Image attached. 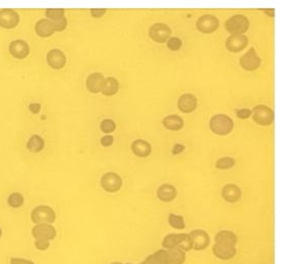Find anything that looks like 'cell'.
Wrapping results in <instances>:
<instances>
[{
	"mask_svg": "<svg viewBox=\"0 0 282 264\" xmlns=\"http://www.w3.org/2000/svg\"><path fill=\"white\" fill-rule=\"evenodd\" d=\"M30 217L34 224H53L57 219V214L55 210L48 205H38L31 211Z\"/></svg>",
	"mask_w": 282,
	"mask_h": 264,
	"instance_id": "1",
	"label": "cell"
},
{
	"mask_svg": "<svg viewBox=\"0 0 282 264\" xmlns=\"http://www.w3.org/2000/svg\"><path fill=\"white\" fill-rule=\"evenodd\" d=\"M210 126L213 133L217 135H227L233 130V120L224 114H217L211 119Z\"/></svg>",
	"mask_w": 282,
	"mask_h": 264,
	"instance_id": "2",
	"label": "cell"
},
{
	"mask_svg": "<svg viewBox=\"0 0 282 264\" xmlns=\"http://www.w3.org/2000/svg\"><path fill=\"white\" fill-rule=\"evenodd\" d=\"M226 30L232 35H241L248 30L249 21L243 14H235L227 20Z\"/></svg>",
	"mask_w": 282,
	"mask_h": 264,
	"instance_id": "3",
	"label": "cell"
},
{
	"mask_svg": "<svg viewBox=\"0 0 282 264\" xmlns=\"http://www.w3.org/2000/svg\"><path fill=\"white\" fill-rule=\"evenodd\" d=\"M253 118L255 122L262 126H268L274 122L275 114L272 109L267 106H257L253 111Z\"/></svg>",
	"mask_w": 282,
	"mask_h": 264,
	"instance_id": "4",
	"label": "cell"
},
{
	"mask_svg": "<svg viewBox=\"0 0 282 264\" xmlns=\"http://www.w3.org/2000/svg\"><path fill=\"white\" fill-rule=\"evenodd\" d=\"M101 187L107 193H117L122 187V178L115 172H107L101 178Z\"/></svg>",
	"mask_w": 282,
	"mask_h": 264,
	"instance_id": "5",
	"label": "cell"
},
{
	"mask_svg": "<svg viewBox=\"0 0 282 264\" xmlns=\"http://www.w3.org/2000/svg\"><path fill=\"white\" fill-rule=\"evenodd\" d=\"M213 255L221 260H230L233 259L237 254L236 246L229 243H214L212 246Z\"/></svg>",
	"mask_w": 282,
	"mask_h": 264,
	"instance_id": "6",
	"label": "cell"
},
{
	"mask_svg": "<svg viewBox=\"0 0 282 264\" xmlns=\"http://www.w3.org/2000/svg\"><path fill=\"white\" fill-rule=\"evenodd\" d=\"M21 16L18 11L13 9L0 10V28L5 30H12L20 24Z\"/></svg>",
	"mask_w": 282,
	"mask_h": 264,
	"instance_id": "7",
	"label": "cell"
},
{
	"mask_svg": "<svg viewBox=\"0 0 282 264\" xmlns=\"http://www.w3.org/2000/svg\"><path fill=\"white\" fill-rule=\"evenodd\" d=\"M30 45L23 39H15L8 45L9 55L15 60H25L30 55Z\"/></svg>",
	"mask_w": 282,
	"mask_h": 264,
	"instance_id": "8",
	"label": "cell"
},
{
	"mask_svg": "<svg viewBox=\"0 0 282 264\" xmlns=\"http://www.w3.org/2000/svg\"><path fill=\"white\" fill-rule=\"evenodd\" d=\"M31 234L34 239H45L48 241H53L56 239L58 232L53 224L42 223L35 224L31 230Z\"/></svg>",
	"mask_w": 282,
	"mask_h": 264,
	"instance_id": "9",
	"label": "cell"
},
{
	"mask_svg": "<svg viewBox=\"0 0 282 264\" xmlns=\"http://www.w3.org/2000/svg\"><path fill=\"white\" fill-rule=\"evenodd\" d=\"M189 236L192 240L193 250L195 251L206 250L211 244L210 235L203 229H194L189 234Z\"/></svg>",
	"mask_w": 282,
	"mask_h": 264,
	"instance_id": "10",
	"label": "cell"
},
{
	"mask_svg": "<svg viewBox=\"0 0 282 264\" xmlns=\"http://www.w3.org/2000/svg\"><path fill=\"white\" fill-rule=\"evenodd\" d=\"M171 34L170 28L162 23H157L151 26L149 29V36L152 40L158 42V43H164L169 39V36Z\"/></svg>",
	"mask_w": 282,
	"mask_h": 264,
	"instance_id": "11",
	"label": "cell"
},
{
	"mask_svg": "<svg viewBox=\"0 0 282 264\" xmlns=\"http://www.w3.org/2000/svg\"><path fill=\"white\" fill-rule=\"evenodd\" d=\"M218 26H220V22L215 18L214 15L212 14H205L200 16L196 23L197 29L205 34H211L214 31L217 30Z\"/></svg>",
	"mask_w": 282,
	"mask_h": 264,
	"instance_id": "12",
	"label": "cell"
},
{
	"mask_svg": "<svg viewBox=\"0 0 282 264\" xmlns=\"http://www.w3.org/2000/svg\"><path fill=\"white\" fill-rule=\"evenodd\" d=\"M46 63H48L52 69L61 70L66 66L67 58L64 52H62L61 49L55 48L50 51L48 56H46Z\"/></svg>",
	"mask_w": 282,
	"mask_h": 264,
	"instance_id": "13",
	"label": "cell"
},
{
	"mask_svg": "<svg viewBox=\"0 0 282 264\" xmlns=\"http://www.w3.org/2000/svg\"><path fill=\"white\" fill-rule=\"evenodd\" d=\"M239 64L241 67L246 71H255L260 68L261 66V59L257 55L256 49L253 47L249 51L240 58Z\"/></svg>",
	"mask_w": 282,
	"mask_h": 264,
	"instance_id": "14",
	"label": "cell"
},
{
	"mask_svg": "<svg viewBox=\"0 0 282 264\" xmlns=\"http://www.w3.org/2000/svg\"><path fill=\"white\" fill-rule=\"evenodd\" d=\"M178 108L185 114H190L197 108V98L191 93H185L181 95L178 101Z\"/></svg>",
	"mask_w": 282,
	"mask_h": 264,
	"instance_id": "15",
	"label": "cell"
},
{
	"mask_svg": "<svg viewBox=\"0 0 282 264\" xmlns=\"http://www.w3.org/2000/svg\"><path fill=\"white\" fill-rule=\"evenodd\" d=\"M248 39L245 35H231L226 41V48L231 53H239L247 46Z\"/></svg>",
	"mask_w": 282,
	"mask_h": 264,
	"instance_id": "16",
	"label": "cell"
},
{
	"mask_svg": "<svg viewBox=\"0 0 282 264\" xmlns=\"http://www.w3.org/2000/svg\"><path fill=\"white\" fill-rule=\"evenodd\" d=\"M34 30L36 34L41 38H49L56 33L53 22L48 19H41L37 21Z\"/></svg>",
	"mask_w": 282,
	"mask_h": 264,
	"instance_id": "17",
	"label": "cell"
},
{
	"mask_svg": "<svg viewBox=\"0 0 282 264\" xmlns=\"http://www.w3.org/2000/svg\"><path fill=\"white\" fill-rule=\"evenodd\" d=\"M104 80L105 77L102 73L99 72H95V73H91L87 76L86 78V87L87 90L93 94L99 93L101 92L103 83H104Z\"/></svg>",
	"mask_w": 282,
	"mask_h": 264,
	"instance_id": "18",
	"label": "cell"
},
{
	"mask_svg": "<svg viewBox=\"0 0 282 264\" xmlns=\"http://www.w3.org/2000/svg\"><path fill=\"white\" fill-rule=\"evenodd\" d=\"M222 197L228 203H236L241 198V190L234 184L226 185L222 190Z\"/></svg>",
	"mask_w": 282,
	"mask_h": 264,
	"instance_id": "19",
	"label": "cell"
},
{
	"mask_svg": "<svg viewBox=\"0 0 282 264\" xmlns=\"http://www.w3.org/2000/svg\"><path fill=\"white\" fill-rule=\"evenodd\" d=\"M178 195L177 189L169 184H164L160 186L157 190V198L164 203H168L174 201L176 199V197Z\"/></svg>",
	"mask_w": 282,
	"mask_h": 264,
	"instance_id": "20",
	"label": "cell"
},
{
	"mask_svg": "<svg viewBox=\"0 0 282 264\" xmlns=\"http://www.w3.org/2000/svg\"><path fill=\"white\" fill-rule=\"evenodd\" d=\"M132 151L137 157L146 158L151 154L152 148L148 141L144 139H137L132 143Z\"/></svg>",
	"mask_w": 282,
	"mask_h": 264,
	"instance_id": "21",
	"label": "cell"
},
{
	"mask_svg": "<svg viewBox=\"0 0 282 264\" xmlns=\"http://www.w3.org/2000/svg\"><path fill=\"white\" fill-rule=\"evenodd\" d=\"M45 146L44 138L39 134H32L26 143V148L32 154H38L43 151Z\"/></svg>",
	"mask_w": 282,
	"mask_h": 264,
	"instance_id": "22",
	"label": "cell"
},
{
	"mask_svg": "<svg viewBox=\"0 0 282 264\" xmlns=\"http://www.w3.org/2000/svg\"><path fill=\"white\" fill-rule=\"evenodd\" d=\"M119 90V82L114 77H107L104 80V83L101 89V92L105 96H113Z\"/></svg>",
	"mask_w": 282,
	"mask_h": 264,
	"instance_id": "23",
	"label": "cell"
},
{
	"mask_svg": "<svg viewBox=\"0 0 282 264\" xmlns=\"http://www.w3.org/2000/svg\"><path fill=\"white\" fill-rule=\"evenodd\" d=\"M140 264H168L167 251L165 249H160L158 251H156L150 254Z\"/></svg>",
	"mask_w": 282,
	"mask_h": 264,
	"instance_id": "24",
	"label": "cell"
},
{
	"mask_svg": "<svg viewBox=\"0 0 282 264\" xmlns=\"http://www.w3.org/2000/svg\"><path fill=\"white\" fill-rule=\"evenodd\" d=\"M167 251L168 264H184L186 261V252L179 247L170 248Z\"/></svg>",
	"mask_w": 282,
	"mask_h": 264,
	"instance_id": "25",
	"label": "cell"
},
{
	"mask_svg": "<svg viewBox=\"0 0 282 264\" xmlns=\"http://www.w3.org/2000/svg\"><path fill=\"white\" fill-rule=\"evenodd\" d=\"M162 124L165 128L169 130L178 131L183 128L184 121L180 116H178V115H170V116H167L163 119Z\"/></svg>",
	"mask_w": 282,
	"mask_h": 264,
	"instance_id": "26",
	"label": "cell"
},
{
	"mask_svg": "<svg viewBox=\"0 0 282 264\" xmlns=\"http://www.w3.org/2000/svg\"><path fill=\"white\" fill-rule=\"evenodd\" d=\"M229 243L236 246L238 243V238L236 234H234L231 230H221L214 236V243Z\"/></svg>",
	"mask_w": 282,
	"mask_h": 264,
	"instance_id": "27",
	"label": "cell"
},
{
	"mask_svg": "<svg viewBox=\"0 0 282 264\" xmlns=\"http://www.w3.org/2000/svg\"><path fill=\"white\" fill-rule=\"evenodd\" d=\"M6 203L8 207L12 209H19L23 207V205L25 204V197L19 192H13L10 195H8Z\"/></svg>",
	"mask_w": 282,
	"mask_h": 264,
	"instance_id": "28",
	"label": "cell"
},
{
	"mask_svg": "<svg viewBox=\"0 0 282 264\" xmlns=\"http://www.w3.org/2000/svg\"><path fill=\"white\" fill-rule=\"evenodd\" d=\"M181 239V234H168L164 237L162 241V248L165 250H168L170 248H175V247H179Z\"/></svg>",
	"mask_w": 282,
	"mask_h": 264,
	"instance_id": "29",
	"label": "cell"
},
{
	"mask_svg": "<svg viewBox=\"0 0 282 264\" xmlns=\"http://www.w3.org/2000/svg\"><path fill=\"white\" fill-rule=\"evenodd\" d=\"M168 223L172 228H175V229L182 230L186 227L184 217L181 215H176V214H172V213H170L168 215Z\"/></svg>",
	"mask_w": 282,
	"mask_h": 264,
	"instance_id": "30",
	"label": "cell"
},
{
	"mask_svg": "<svg viewBox=\"0 0 282 264\" xmlns=\"http://www.w3.org/2000/svg\"><path fill=\"white\" fill-rule=\"evenodd\" d=\"M235 166V160L231 157H224L215 162V168L218 170H228Z\"/></svg>",
	"mask_w": 282,
	"mask_h": 264,
	"instance_id": "31",
	"label": "cell"
},
{
	"mask_svg": "<svg viewBox=\"0 0 282 264\" xmlns=\"http://www.w3.org/2000/svg\"><path fill=\"white\" fill-rule=\"evenodd\" d=\"M45 16L46 19L54 22L58 21L65 16V9L63 8H49L45 10Z\"/></svg>",
	"mask_w": 282,
	"mask_h": 264,
	"instance_id": "32",
	"label": "cell"
},
{
	"mask_svg": "<svg viewBox=\"0 0 282 264\" xmlns=\"http://www.w3.org/2000/svg\"><path fill=\"white\" fill-rule=\"evenodd\" d=\"M179 248H181L185 252H189V251H191L193 249L192 240H191L189 234H184V233L181 234Z\"/></svg>",
	"mask_w": 282,
	"mask_h": 264,
	"instance_id": "33",
	"label": "cell"
},
{
	"mask_svg": "<svg viewBox=\"0 0 282 264\" xmlns=\"http://www.w3.org/2000/svg\"><path fill=\"white\" fill-rule=\"evenodd\" d=\"M100 129L103 133H112L116 129V124L112 119H104L100 124Z\"/></svg>",
	"mask_w": 282,
	"mask_h": 264,
	"instance_id": "34",
	"label": "cell"
},
{
	"mask_svg": "<svg viewBox=\"0 0 282 264\" xmlns=\"http://www.w3.org/2000/svg\"><path fill=\"white\" fill-rule=\"evenodd\" d=\"M34 247L38 251H46L50 249L51 241L45 239H35L34 240Z\"/></svg>",
	"mask_w": 282,
	"mask_h": 264,
	"instance_id": "35",
	"label": "cell"
},
{
	"mask_svg": "<svg viewBox=\"0 0 282 264\" xmlns=\"http://www.w3.org/2000/svg\"><path fill=\"white\" fill-rule=\"evenodd\" d=\"M182 40L178 37H171L167 40V47L172 52H177L182 47Z\"/></svg>",
	"mask_w": 282,
	"mask_h": 264,
	"instance_id": "36",
	"label": "cell"
},
{
	"mask_svg": "<svg viewBox=\"0 0 282 264\" xmlns=\"http://www.w3.org/2000/svg\"><path fill=\"white\" fill-rule=\"evenodd\" d=\"M53 25H54V28H55L56 32H63L64 30H66L67 25H68L67 18H66V16H64V18H62V19H60L58 21H54Z\"/></svg>",
	"mask_w": 282,
	"mask_h": 264,
	"instance_id": "37",
	"label": "cell"
},
{
	"mask_svg": "<svg viewBox=\"0 0 282 264\" xmlns=\"http://www.w3.org/2000/svg\"><path fill=\"white\" fill-rule=\"evenodd\" d=\"M9 264H35L34 261L26 259V258H20V257H11L9 260Z\"/></svg>",
	"mask_w": 282,
	"mask_h": 264,
	"instance_id": "38",
	"label": "cell"
},
{
	"mask_svg": "<svg viewBox=\"0 0 282 264\" xmlns=\"http://www.w3.org/2000/svg\"><path fill=\"white\" fill-rule=\"evenodd\" d=\"M101 144L104 146V147H109V146H111L113 143H114V137L113 135H110V134H106L105 136H103L100 140Z\"/></svg>",
	"mask_w": 282,
	"mask_h": 264,
	"instance_id": "39",
	"label": "cell"
},
{
	"mask_svg": "<svg viewBox=\"0 0 282 264\" xmlns=\"http://www.w3.org/2000/svg\"><path fill=\"white\" fill-rule=\"evenodd\" d=\"M236 114H237L238 118H240V119H247V118H249L250 116H252L253 112L250 111L249 109H240V110L236 111Z\"/></svg>",
	"mask_w": 282,
	"mask_h": 264,
	"instance_id": "40",
	"label": "cell"
},
{
	"mask_svg": "<svg viewBox=\"0 0 282 264\" xmlns=\"http://www.w3.org/2000/svg\"><path fill=\"white\" fill-rule=\"evenodd\" d=\"M106 13L105 8H91L90 9V15L95 19H100L102 16H104Z\"/></svg>",
	"mask_w": 282,
	"mask_h": 264,
	"instance_id": "41",
	"label": "cell"
},
{
	"mask_svg": "<svg viewBox=\"0 0 282 264\" xmlns=\"http://www.w3.org/2000/svg\"><path fill=\"white\" fill-rule=\"evenodd\" d=\"M184 150H185V145L180 144V143H177V144H175L174 147H172L171 154H172V155H179V154H181L182 152H184Z\"/></svg>",
	"mask_w": 282,
	"mask_h": 264,
	"instance_id": "42",
	"label": "cell"
},
{
	"mask_svg": "<svg viewBox=\"0 0 282 264\" xmlns=\"http://www.w3.org/2000/svg\"><path fill=\"white\" fill-rule=\"evenodd\" d=\"M40 109H41V106L39 104L34 103V104L29 105V111L33 114H38L40 112Z\"/></svg>",
	"mask_w": 282,
	"mask_h": 264,
	"instance_id": "43",
	"label": "cell"
},
{
	"mask_svg": "<svg viewBox=\"0 0 282 264\" xmlns=\"http://www.w3.org/2000/svg\"><path fill=\"white\" fill-rule=\"evenodd\" d=\"M110 264H133V263H122V262H119V261H115V262H111Z\"/></svg>",
	"mask_w": 282,
	"mask_h": 264,
	"instance_id": "44",
	"label": "cell"
},
{
	"mask_svg": "<svg viewBox=\"0 0 282 264\" xmlns=\"http://www.w3.org/2000/svg\"><path fill=\"white\" fill-rule=\"evenodd\" d=\"M2 234H3V232H2V228L0 227V239H1V237H2Z\"/></svg>",
	"mask_w": 282,
	"mask_h": 264,
	"instance_id": "45",
	"label": "cell"
}]
</instances>
